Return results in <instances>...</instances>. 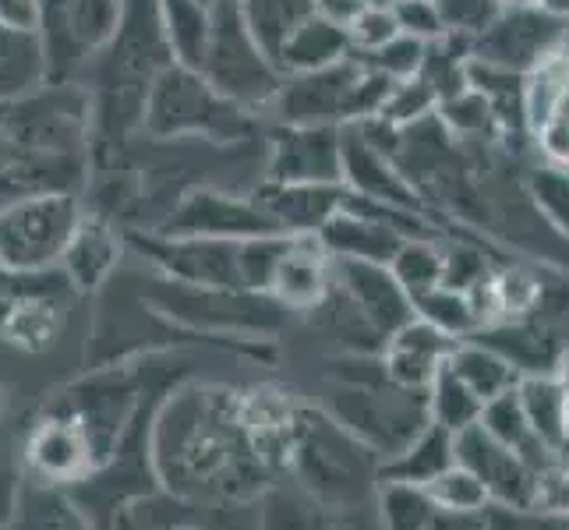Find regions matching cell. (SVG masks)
Returning <instances> with one entry per match:
<instances>
[{
	"instance_id": "1",
	"label": "cell",
	"mask_w": 569,
	"mask_h": 530,
	"mask_svg": "<svg viewBox=\"0 0 569 530\" xmlns=\"http://www.w3.org/2000/svg\"><path fill=\"white\" fill-rule=\"evenodd\" d=\"M173 64L163 32L160 0H124L121 29L110 47L86 68L92 100V142L107 156L142 131L152 82Z\"/></svg>"
},
{
	"instance_id": "2",
	"label": "cell",
	"mask_w": 569,
	"mask_h": 530,
	"mask_svg": "<svg viewBox=\"0 0 569 530\" xmlns=\"http://www.w3.org/2000/svg\"><path fill=\"white\" fill-rule=\"evenodd\" d=\"M254 113L220 96L199 68L170 64L152 82L142 131L152 142H212L233 146L254 134Z\"/></svg>"
},
{
	"instance_id": "3",
	"label": "cell",
	"mask_w": 569,
	"mask_h": 530,
	"mask_svg": "<svg viewBox=\"0 0 569 530\" xmlns=\"http://www.w3.org/2000/svg\"><path fill=\"white\" fill-rule=\"evenodd\" d=\"M392 86H397L392 78L376 71L368 64V57L355 50L347 61L332 68L287 74L269 113L277 117V124L350 128L358 121H368V117H379Z\"/></svg>"
},
{
	"instance_id": "4",
	"label": "cell",
	"mask_w": 569,
	"mask_h": 530,
	"mask_svg": "<svg viewBox=\"0 0 569 530\" xmlns=\"http://www.w3.org/2000/svg\"><path fill=\"white\" fill-rule=\"evenodd\" d=\"M290 467L301 478V488H308L326 509H355L379 481L371 449L340 421L319 414H305Z\"/></svg>"
},
{
	"instance_id": "5",
	"label": "cell",
	"mask_w": 569,
	"mask_h": 530,
	"mask_svg": "<svg viewBox=\"0 0 569 530\" xmlns=\"http://www.w3.org/2000/svg\"><path fill=\"white\" fill-rule=\"evenodd\" d=\"M82 216L86 209L71 191H39L0 206V272L39 277L61 269L64 248Z\"/></svg>"
},
{
	"instance_id": "6",
	"label": "cell",
	"mask_w": 569,
	"mask_h": 530,
	"mask_svg": "<svg viewBox=\"0 0 569 530\" xmlns=\"http://www.w3.org/2000/svg\"><path fill=\"white\" fill-rule=\"evenodd\" d=\"M202 74L216 92L248 113H269L287 78L280 64L254 43L251 29L244 26L241 4H230V0L212 4V43Z\"/></svg>"
},
{
	"instance_id": "7",
	"label": "cell",
	"mask_w": 569,
	"mask_h": 530,
	"mask_svg": "<svg viewBox=\"0 0 569 530\" xmlns=\"http://www.w3.org/2000/svg\"><path fill=\"white\" fill-rule=\"evenodd\" d=\"M124 0H39L36 39L47 86H74L121 29Z\"/></svg>"
},
{
	"instance_id": "8",
	"label": "cell",
	"mask_w": 569,
	"mask_h": 530,
	"mask_svg": "<svg viewBox=\"0 0 569 530\" xmlns=\"http://www.w3.org/2000/svg\"><path fill=\"white\" fill-rule=\"evenodd\" d=\"M566 32H569V18L545 11L541 4L502 8L492 22L475 36V61L531 74L548 57L562 53Z\"/></svg>"
},
{
	"instance_id": "9",
	"label": "cell",
	"mask_w": 569,
	"mask_h": 530,
	"mask_svg": "<svg viewBox=\"0 0 569 530\" xmlns=\"http://www.w3.org/2000/svg\"><path fill=\"white\" fill-rule=\"evenodd\" d=\"M160 233L170 238H212V241H248L266 233H283L254 202V194H233L223 188H191L163 216Z\"/></svg>"
},
{
	"instance_id": "10",
	"label": "cell",
	"mask_w": 569,
	"mask_h": 530,
	"mask_svg": "<svg viewBox=\"0 0 569 530\" xmlns=\"http://www.w3.org/2000/svg\"><path fill=\"white\" fill-rule=\"evenodd\" d=\"M131 244L142 248L146 259L163 269L170 283L199 287V290H244L241 280V241H212V238H170V233H131Z\"/></svg>"
},
{
	"instance_id": "11",
	"label": "cell",
	"mask_w": 569,
	"mask_h": 530,
	"mask_svg": "<svg viewBox=\"0 0 569 530\" xmlns=\"http://www.w3.org/2000/svg\"><path fill=\"white\" fill-rule=\"evenodd\" d=\"M266 181L343 184V128L277 124V131L269 134Z\"/></svg>"
},
{
	"instance_id": "12",
	"label": "cell",
	"mask_w": 569,
	"mask_h": 530,
	"mask_svg": "<svg viewBox=\"0 0 569 530\" xmlns=\"http://www.w3.org/2000/svg\"><path fill=\"white\" fill-rule=\"evenodd\" d=\"M457 463L467 467L499 506H535L538 467L502 446L481 421L457 436Z\"/></svg>"
},
{
	"instance_id": "13",
	"label": "cell",
	"mask_w": 569,
	"mask_h": 530,
	"mask_svg": "<svg viewBox=\"0 0 569 530\" xmlns=\"http://www.w3.org/2000/svg\"><path fill=\"white\" fill-rule=\"evenodd\" d=\"M332 272H337V287L355 301L365 319L376 326L389 340L400 326L415 319V301L397 280V272L379 262H350V259H332Z\"/></svg>"
},
{
	"instance_id": "14",
	"label": "cell",
	"mask_w": 569,
	"mask_h": 530,
	"mask_svg": "<svg viewBox=\"0 0 569 530\" xmlns=\"http://www.w3.org/2000/svg\"><path fill=\"white\" fill-rule=\"evenodd\" d=\"M251 194L290 238H319V230L343 209L347 184H280L262 177Z\"/></svg>"
},
{
	"instance_id": "15",
	"label": "cell",
	"mask_w": 569,
	"mask_h": 530,
	"mask_svg": "<svg viewBox=\"0 0 569 530\" xmlns=\"http://www.w3.org/2000/svg\"><path fill=\"white\" fill-rule=\"evenodd\" d=\"M457 343H460L457 337H449V332L415 316L386 340L382 350L386 376L403 389H428L431 379L439 376V368L453 358Z\"/></svg>"
},
{
	"instance_id": "16",
	"label": "cell",
	"mask_w": 569,
	"mask_h": 530,
	"mask_svg": "<svg viewBox=\"0 0 569 530\" xmlns=\"http://www.w3.org/2000/svg\"><path fill=\"white\" fill-rule=\"evenodd\" d=\"M343 184L347 191L365 194V199L428 212L425 199L403 177L400 163L392 160V156L379 152L371 142H365L355 128H343Z\"/></svg>"
},
{
	"instance_id": "17",
	"label": "cell",
	"mask_w": 569,
	"mask_h": 530,
	"mask_svg": "<svg viewBox=\"0 0 569 530\" xmlns=\"http://www.w3.org/2000/svg\"><path fill=\"white\" fill-rule=\"evenodd\" d=\"M332 283H337V272H332V254L322 248V241L293 238L269 293L290 311H316L329 298Z\"/></svg>"
},
{
	"instance_id": "18",
	"label": "cell",
	"mask_w": 569,
	"mask_h": 530,
	"mask_svg": "<svg viewBox=\"0 0 569 530\" xmlns=\"http://www.w3.org/2000/svg\"><path fill=\"white\" fill-rule=\"evenodd\" d=\"M29 463L47 481H78L92 467V439L82 421L50 418L29 439Z\"/></svg>"
},
{
	"instance_id": "19",
	"label": "cell",
	"mask_w": 569,
	"mask_h": 530,
	"mask_svg": "<svg viewBox=\"0 0 569 530\" xmlns=\"http://www.w3.org/2000/svg\"><path fill=\"white\" fill-rule=\"evenodd\" d=\"M322 248L332 259H350V262H379L389 266L397 259L400 244L407 241L400 230H392L389 223L365 216L358 209H340L332 220L319 230Z\"/></svg>"
},
{
	"instance_id": "20",
	"label": "cell",
	"mask_w": 569,
	"mask_h": 530,
	"mask_svg": "<svg viewBox=\"0 0 569 530\" xmlns=\"http://www.w3.org/2000/svg\"><path fill=\"white\" fill-rule=\"evenodd\" d=\"M121 262V238L103 216H82L64 248L61 272L74 290H96L110 280V272Z\"/></svg>"
},
{
	"instance_id": "21",
	"label": "cell",
	"mask_w": 569,
	"mask_h": 530,
	"mask_svg": "<svg viewBox=\"0 0 569 530\" xmlns=\"http://www.w3.org/2000/svg\"><path fill=\"white\" fill-rule=\"evenodd\" d=\"M355 53L350 43V29L340 18H329L322 11L308 14L301 29L290 36V43L280 53V71L283 74H308V71H322L347 61Z\"/></svg>"
},
{
	"instance_id": "22",
	"label": "cell",
	"mask_w": 569,
	"mask_h": 530,
	"mask_svg": "<svg viewBox=\"0 0 569 530\" xmlns=\"http://www.w3.org/2000/svg\"><path fill=\"white\" fill-rule=\"evenodd\" d=\"M457 463V436L449 428L428 421L415 439H410L397 457L382 460L379 481H410L428 484L436 481L442 470Z\"/></svg>"
},
{
	"instance_id": "23",
	"label": "cell",
	"mask_w": 569,
	"mask_h": 530,
	"mask_svg": "<svg viewBox=\"0 0 569 530\" xmlns=\"http://www.w3.org/2000/svg\"><path fill=\"white\" fill-rule=\"evenodd\" d=\"M43 86L47 71L36 32H22L0 22V107L26 100Z\"/></svg>"
},
{
	"instance_id": "24",
	"label": "cell",
	"mask_w": 569,
	"mask_h": 530,
	"mask_svg": "<svg viewBox=\"0 0 569 530\" xmlns=\"http://www.w3.org/2000/svg\"><path fill=\"white\" fill-rule=\"evenodd\" d=\"M160 18L173 64L202 71L212 43V4L206 0H160Z\"/></svg>"
},
{
	"instance_id": "25",
	"label": "cell",
	"mask_w": 569,
	"mask_h": 530,
	"mask_svg": "<svg viewBox=\"0 0 569 530\" xmlns=\"http://www.w3.org/2000/svg\"><path fill=\"white\" fill-rule=\"evenodd\" d=\"M449 368H453L485 403H492L496 397H502V392L517 389L523 382V371L513 361L502 358L496 347H488L475 337L457 343L453 358H449Z\"/></svg>"
},
{
	"instance_id": "26",
	"label": "cell",
	"mask_w": 569,
	"mask_h": 530,
	"mask_svg": "<svg viewBox=\"0 0 569 530\" xmlns=\"http://www.w3.org/2000/svg\"><path fill=\"white\" fill-rule=\"evenodd\" d=\"M481 424L531 467H545L548 460H556V453L541 442L531 418H527V410L520 403V389H509V392H502V397H496L492 403H485Z\"/></svg>"
},
{
	"instance_id": "27",
	"label": "cell",
	"mask_w": 569,
	"mask_h": 530,
	"mask_svg": "<svg viewBox=\"0 0 569 530\" xmlns=\"http://www.w3.org/2000/svg\"><path fill=\"white\" fill-rule=\"evenodd\" d=\"M316 11H319L316 0H241L244 26L251 29L254 43H259L277 64H280L283 47L290 43V36Z\"/></svg>"
},
{
	"instance_id": "28",
	"label": "cell",
	"mask_w": 569,
	"mask_h": 530,
	"mask_svg": "<svg viewBox=\"0 0 569 530\" xmlns=\"http://www.w3.org/2000/svg\"><path fill=\"white\" fill-rule=\"evenodd\" d=\"M520 403L531 418L535 431L541 442L552 449L556 457H562V418H566V397L569 389L556 379V371H545V376H527L520 386Z\"/></svg>"
},
{
	"instance_id": "29",
	"label": "cell",
	"mask_w": 569,
	"mask_h": 530,
	"mask_svg": "<svg viewBox=\"0 0 569 530\" xmlns=\"http://www.w3.org/2000/svg\"><path fill=\"white\" fill-rule=\"evenodd\" d=\"M428 414L436 424H442V428L453 431V436H460L463 428L481 421L485 400L446 361L439 368V376L431 379V386H428Z\"/></svg>"
},
{
	"instance_id": "30",
	"label": "cell",
	"mask_w": 569,
	"mask_h": 530,
	"mask_svg": "<svg viewBox=\"0 0 569 530\" xmlns=\"http://www.w3.org/2000/svg\"><path fill=\"white\" fill-rule=\"evenodd\" d=\"M410 301H415V316L418 319L449 332V337L470 340L475 332H481V319H478V311H475V304H470V298L463 290L439 283V287H431V290L418 293V298H410Z\"/></svg>"
},
{
	"instance_id": "31",
	"label": "cell",
	"mask_w": 569,
	"mask_h": 530,
	"mask_svg": "<svg viewBox=\"0 0 569 530\" xmlns=\"http://www.w3.org/2000/svg\"><path fill=\"white\" fill-rule=\"evenodd\" d=\"M439 506L425 484L379 481V517L386 530H428Z\"/></svg>"
},
{
	"instance_id": "32",
	"label": "cell",
	"mask_w": 569,
	"mask_h": 530,
	"mask_svg": "<svg viewBox=\"0 0 569 530\" xmlns=\"http://www.w3.org/2000/svg\"><path fill=\"white\" fill-rule=\"evenodd\" d=\"M523 188L531 194L535 209L545 216V223L552 227L562 241H569V167L562 163H545L527 170Z\"/></svg>"
},
{
	"instance_id": "33",
	"label": "cell",
	"mask_w": 569,
	"mask_h": 530,
	"mask_svg": "<svg viewBox=\"0 0 569 530\" xmlns=\"http://www.w3.org/2000/svg\"><path fill=\"white\" fill-rule=\"evenodd\" d=\"M389 269L397 272V280L410 298L431 290L442 283V269H446V251L431 238H407L397 251V259L389 262Z\"/></svg>"
},
{
	"instance_id": "34",
	"label": "cell",
	"mask_w": 569,
	"mask_h": 530,
	"mask_svg": "<svg viewBox=\"0 0 569 530\" xmlns=\"http://www.w3.org/2000/svg\"><path fill=\"white\" fill-rule=\"evenodd\" d=\"M57 329H61V311L43 298L18 301L8 311L4 326H0V332H4L14 347H26V350H43L57 337Z\"/></svg>"
},
{
	"instance_id": "35",
	"label": "cell",
	"mask_w": 569,
	"mask_h": 530,
	"mask_svg": "<svg viewBox=\"0 0 569 530\" xmlns=\"http://www.w3.org/2000/svg\"><path fill=\"white\" fill-rule=\"evenodd\" d=\"M290 233H266V238H248L238 244V259H241V280L248 293H269L272 280H277V269L283 262V254L290 248Z\"/></svg>"
},
{
	"instance_id": "36",
	"label": "cell",
	"mask_w": 569,
	"mask_h": 530,
	"mask_svg": "<svg viewBox=\"0 0 569 530\" xmlns=\"http://www.w3.org/2000/svg\"><path fill=\"white\" fill-rule=\"evenodd\" d=\"M262 530H329L326 506L301 488V492H272L266 499Z\"/></svg>"
},
{
	"instance_id": "37",
	"label": "cell",
	"mask_w": 569,
	"mask_h": 530,
	"mask_svg": "<svg viewBox=\"0 0 569 530\" xmlns=\"http://www.w3.org/2000/svg\"><path fill=\"white\" fill-rule=\"evenodd\" d=\"M425 488L431 492V499H436V506L449 509V513H485V509L492 506L488 488L460 463L442 470V474L436 481H428Z\"/></svg>"
},
{
	"instance_id": "38",
	"label": "cell",
	"mask_w": 569,
	"mask_h": 530,
	"mask_svg": "<svg viewBox=\"0 0 569 530\" xmlns=\"http://www.w3.org/2000/svg\"><path fill=\"white\" fill-rule=\"evenodd\" d=\"M439 110V96L436 89H431L425 78H407V82H397L389 92V100L382 107V117L386 121H392L397 128H410L425 121V117H431Z\"/></svg>"
},
{
	"instance_id": "39",
	"label": "cell",
	"mask_w": 569,
	"mask_h": 530,
	"mask_svg": "<svg viewBox=\"0 0 569 530\" xmlns=\"http://www.w3.org/2000/svg\"><path fill=\"white\" fill-rule=\"evenodd\" d=\"M368 64L382 71L392 82H407V78H418L421 68H425V57H428V43L418 36H407L400 32L397 39H389V43L376 53H365Z\"/></svg>"
},
{
	"instance_id": "40",
	"label": "cell",
	"mask_w": 569,
	"mask_h": 530,
	"mask_svg": "<svg viewBox=\"0 0 569 530\" xmlns=\"http://www.w3.org/2000/svg\"><path fill=\"white\" fill-rule=\"evenodd\" d=\"M350 29V43H355L358 53H376L382 50L389 39L400 36V22L392 14V4H365L355 18L347 22Z\"/></svg>"
},
{
	"instance_id": "41",
	"label": "cell",
	"mask_w": 569,
	"mask_h": 530,
	"mask_svg": "<svg viewBox=\"0 0 569 530\" xmlns=\"http://www.w3.org/2000/svg\"><path fill=\"white\" fill-rule=\"evenodd\" d=\"M481 530H569V520L541 513V509H535V506H499V502H492L481 513Z\"/></svg>"
},
{
	"instance_id": "42",
	"label": "cell",
	"mask_w": 569,
	"mask_h": 530,
	"mask_svg": "<svg viewBox=\"0 0 569 530\" xmlns=\"http://www.w3.org/2000/svg\"><path fill=\"white\" fill-rule=\"evenodd\" d=\"M446 251V269H442V283L453 290H475L481 280L492 277V266L488 259L470 244H442Z\"/></svg>"
},
{
	"instance_id": "43",
	"label": "cell",
	"mask_w": 569,
	"mask_h": 530,
	"mask_svg": "<svg viewBox=\"0 0 569 530\" xmlns=\"http://www.w3.org/2000/svg\"><path fill=\"white\" fill-rule=\"evenodd\" d=\"M535 509L569 520V460L566 457H556V460H548L545 467H538Z\"/></svg>"
},
{
	"instance_id": "44",
	"label": "cell",
	"mask_w": 569,
	"mask_h": 530,
	"mask_svg": "<svg viewBox=\"0 0 569 530\" xmlns=\"http://www.w3.org/2000/svg\"><path fill=\"white\" fill-rule=\"evenodd\" d=\"M392 14H397L400 32L418 36V39H425V43L449 32L436 0H397V4H392Z\"/></svg>"
},
{
	"instance_id": "45",
	"label": "cell",
	"mask_w": 569,
	"mask_h": 530,
	"mask_svg": "<svg viewBox=\"0 0 569 530\" xmlns=\"http://www.w3.org/2000/svg\"><path fill=\"white\" fill-rule=\"evenodd\" d=\"M436 4H439L449 29L470 32V36H478L499 14L496 0H436Z\"/></svg>"
},
{
	"instance_id": "46",
	"label": "cell",
	"mask_w": 569,
	"mask_h": 530,
	"mask_svg": "<svg viewBox=\"0 0 569 530\" xmlns=\"http://www.w3.org/2000/svg\"><path fill=\"white\" fill-rule=\"evenodd\" d=\"M39 0H0V22L22 32H36Z\"/></svg>"
},
{
	"instance_id": "47",
	"label": "cell",
	"mask_w": 569,
	"mask_h": 530,
	"mask_svg": "<svg viewBox=\"0 0 569 530\" xmlns=\"http://www.w3.org/2000/svg\"><path fill=\"white\" fill-rule=\"evenodd\" d=\"M428 530H481V513H449V509H439Z\"/></svg>"
},
{
	"instance_id": "48",
	"label": "cell",
	"mask_w": 569,
	"mask_h": 530,
	"mask_svg": "<svg viewBox=\"0 0 569 530\" xmlns=\"http://www.w3.org/2000/svg\"><path fill=\"white\" fill-rule=\"evenodd\" d=\"M541 8L559 14V18H569V0H541Z\"/></svg>"
},
{
	"instance_id": "49",
	"label": "cell",
	"mask_w": 569,
	"mask_h": 530,
	"mask_svg": "<svg viewBox=\"0 0 569 530\" xmlns=\"http://www.w3.org/2000/svg\"><path fill=\"white\" fill-rule=\"evenodd\" d=\"M562 457L569 460V397H566V418H562Z\"/></svg>"
},
{
	"instance_id": "50",
	"label": "cell",
	"mask_w": 569,
	"mask_h": 530,
	"mask_svg": "<svg viewBox=\"0 0 569 530\" xmlns=\"http://www.w3.org/2000/svg\"><path fill=\"white\" fill-rule=\"evenodd\" d=\"M499 11L502 8H531V4H541V0H496Z\"/></svg>"
},
{
	"instance_id": "51",
	"label": "cell",
	"mask_w": 569,
	"mask_h": 530,
	"mask_svg": "<svg viewBox=\"0 0 569 530\" xmlns=\"http://www.w3.org/2000/svg\"><path fill=\"white\" fill-rule=\"evenodd\" d=\"M230 4H241V0H230Z\"/></svg>"
},
{
	"instance_id": "52",
	"label": "cell",
	"mask_w": 569,
	"mask_h": 530,
	"mask_svg": "<svg viewBox=\"0 0 569 530\" xmlns=\"http://www.w3.org/2000/svg\"><path fill=\"white\" fill-rule=\"evenodd\" d=\"M206 4H216V0H206Z\"/></svg>"
},
{
	"instance_id": "53",
	"label": "cell",
	"mask_w": 569,
	"mask_h": 530,
	"mask_svg": "<svg viewBox=\"0 0 569 530\" xmlns=\"http://www.w3.org/2000/svg\"><path fill=\"white\" fill-rule=\"evenodd\" d=\"M181 530H191V527H181Z\"/></svg>"
}]
</instances>
